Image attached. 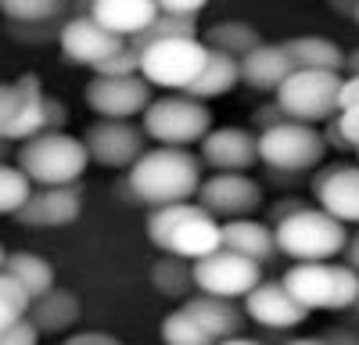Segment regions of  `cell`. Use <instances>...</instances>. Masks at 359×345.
<instances>
[{"mask_svg":"<svg viewBox=\"0 0 359 345\" xmlns=\"http://www.w3.org/2000/svg\"><path fill=\"white\" fill-rule=\"evenodd\" d=\"M284 50L291 58L294 72H338L345 69V54L334 40L327 36H294L284 40Z\"/></svg>","mask_w":359,"mask_h":345,"instance_id":"cell-25","label":"cell"},{"mask_svg":"<svg viewBox=\"0 0 359 345\" xmlns=\"http://www.w3.org/2000/svg\"><path fill=\"white\" fill-rule=\"evenodd\" d=\"M355 22H359V0H355Z\"/></svg>","mask_w":359,"mask_h":345,"instance_id":"cell-52","label":"cell"},{"mask_svg":"<svg viewBox=\"0 0 359 345\" xmlns=\"http://www.w3.org/2000/svg\"><path fill=\"white\" fill-rule=\"evenodd\" d=\"M298 209H306V201H302V198H280V201H277V205H273V223H269V226H277L280 219H287V216H294Z\"/></svg>","mask_w":359,"mask_h":345,"instance_id":"cell-42","label":"cell"},{"mask_svg":"<svg viewBox=\"0 0 359 345\" xmlns=\"http://www.w3.org/2000/svg\"><path fill=\"white\" fill-rule=\"evenodd\" d=\"M284 345H327V341H323V334H320V338H287Z\"/></svg>","mask_w":359,"mask_h":345,"instance_id":"cell-48","label":"cell"},{"mask_svg":"<svg viewBox=\"0 0 359 345\" xmlns=\"http://www.w3.org/2000/svg\"><path fill=\"white\" fill-rule=\"evenodd\" d=\"M4 155H8V140H0V162H4Z\"/></svg>","mask_w":359,"mask_h":345,"instance_id":"cell-50","label":"cell"},{"mask_svg":"<svg viewBox=\"0 0 359 345\" xmlns=\"http://www.w3.org/2000/svg\"><path fill=\"white\" fill-rule=\"evenodd\" d=\"M25 309H29V295L4 270H0V331H8L11 324H18L25 316Z\"/></svg>","mask_w":359,"mask_h":345,"instance_id":"cell-33","label":"cell"},{"mask_svg":"<svg viewBox=\"0 0 359 345\" xmlns=\"http://www.w3.org/2000/svg\"><path fill=\"white\" fill-rule=\"evenodd\" d=\"M334 11H338V15H352V18H355V4H334Z\"/></svg>","mask_w":359,"mask_h":345,"instance_id":"cell-49","label":"cell"},{"mask_svg":"<svg viewBox=\"0 0 359 345\" xmlns=\"http://www.w3.org/2000/svg\"><path fill=\"white\" fill-rule=\"evenodd\" d=\"M184 309L198 320V327L212 338V341H223V338H237L245 327V313L237 309L233 302L226 299H212V295H191L184 302Z\"/></svg>","mask_w":359,"mask_h":345,"instance_id":"cell-23","label":"cell"},{"mask_svg":"<svg viewBox=\"0 0 359 345\" xmlns=\"http://www.w3.org/2000/svg\"><path fill=\"white\" fill-rule=\"evenodd\" d=\"M83 212L79 187H36L29 201L15 212L22 226H69Z\"/></svg>","mask_w":359,"mask_h":345,"instance_id":"cell-18","label":"cell"},{"mask_svg":"<svg viewBox=\"0 0 359 345\" xmlns=\"http://www.w3.org/2000/svg\"><path fill=\"white\" fill-rule=\"evenodd\" d=\"M345 69H348V76H359V50H352L345 58Z\"/></svg>","mask_w":359,"mask_h":345,"instance_id":"cell-47","label":"cell"},{"mask_svg":"<svg viewBox=\"0 0 359 345\" xmlns=\"http://www.w3.org/2000/svg\"><path fill=\"white\" fill-rule=\"evenodd\" d=\"M94 76H140V58L130 47H123L118 54H111L108 62H101L94 69Z\"/></svg>","mask_w":359,"mask_h":345,"instance_id":"cell-34","label":"cell"},{"mask_svg":"<svg viewBox=\"0 0 359 345\" xmlns=\"http://www.w3.org/2000/svg\"><path fill=\"white\" fill-rule=\"evenodd\" d=\"M345 266H352L359 273V234H348V245H345Z\"/></svg>","mask_w":359,"mask_h":345,"instance_id":"cell-45","label":"cell"},{"mask_svg":"<svg viewBox=\"0 0 359 345\" xmlns=\"http://www.w3.org/2000/svg\"><path fill=\"white\" fill-rule=\"evenodd\" d=\"M147 238L165 255L187 259V263H198V259L223 248L219 219L208 216L198 201H180V205L151 209V216H147Z\"/></svg>","mask_w":359,"mask_h":345,"instance_id":"cell-2","label":"cell"},{"mask_svg":"<svg viewBox=\"0 0 359 345\" xmlns=\"http://www.w3.org/2000/svg\"><path fill=\"white\" fill-rule=\"evenodd\" d=\"M65 11L62 0H0V15H4L11 25H50L57 22Z\"/></svg>","mask_w":359,"mask_h":345,"instance_id":"cell-30","label":"cell"},{"mask_svg":"<svg viewBox=\"0 0 359 345\" xmlns=\"http://www.w3.org/2000/svg\"><path fill=\"white\" fill-rule=\"evenodd\" d=\"M15 111H18V86L0 79V140H4L8 126L15 123Z\"/></svg>","mask_w":359,"mask_h":345,"instance_id":"cell-36","label":"cell"},{"mask_svg":"<svg viewBox=\"0 0 359 345\" xmlns=\"http://www.w3.org/2000/svg\"><path fill=\"white\" fill-rule=\"evenodd\" d=\"M86 11H90V4H86L76 18H69V22L62 25V33H57V43H62V50H65L69 62L97 69L101 62H108L111 54L123 50L126 40H118V36L104 33V29H101L94 18H90Z\"/></svg>","mask_w":359,"mask_h":345,"instance_id":"cell-14","label":"cell"},{"mask_svg":"<svg viewBox=\"0 0 359 345\" xmlns=\"http://www.w3.org/2000/svg\"><path fill=\"white\" fill-rule=\"evenodd\" d=\"M219 241L226 252L233 255H245L252 263H269L277 255V241H273V226L262 223V219H230V223H219Z\"/></svg>","mask_w":359,"mask_h":345,"instance_id":"cell-21","label":"cell"},{"mask_svg":"<svg viewBox=\"0 0 359 345\" xmlns=\"http://www.w3.org/2000/svg\"><path fill=\"white\" fill-rule=\"evenodd\" d=\"M194 198L212 219L230 223V219H248L262 205V187L248 172H212V177L201 180Z\"/></svg>","mask_w":359,"mask_h":345,"instance_id":"cell-11","label":"cell"},{"mask_svg":"<svg viewBox=\"0 0 359 345\" xmlns=\"http://www.w3.org/2000/svg\"><path fill=\"white\" fill-rule=\"evenodd\" d=\"M241 83V72H237V62L233 58H226V54H216V50H208V62H205V69H201V76L187 86V97H194V101H212V97H223V94H230L233 86Z\"/></svg>","mask_w":359,"mask_h":345,"instance_id":"cell-28","label":"cell"},{"mask_svg":"<svg viewBox=\"0 0 359 345\" xmlns=\"http://www.w3.org/2000/svg\"><path fill=\"white\" fill-rule=\"evenodd\" d=\"M15 86H18V111H15V123L8 126L4 140H8V144H11V140L25 144V140H33V137L43 133L47 94H43V86H40V79H36L33 72H29V76H18Z\"/></svg>","mask_w":359,"mask_h":345,"instance_id":"cell-24","label":"cell"},{"mask_svg":"<svg viewBox=\"0 0 359 345\" xmlns=\"http://www.w3.org/2000/svg\"><path fill=\"white\" fill-rule=\"evenodd\" d=\"M201 187V158L184 148H151L126 172V194L137 205H180L191 201Z\"/></svg>","mask_w":359,"mask_h":345,"instance_id":"cell-1","label":"cell"},{"mask_svg":"<svg viewBox=\"0 0 359 345\" xmlns=\"http://www.w3.org/2000/svg\"><path fill=\"white\" fill-rule=\"evenodd\" d=\"M4 259H8V252H4V245H0V270H4Z\"/></svg>","mask_w":359,"mask_h":345,"instance_id":"cell-51","label":"cell"},{"mask_svg":"<svg viewBox=\"0 0 359 345\" xmlns=\"http://www.w3.org/2000/svg\"><path fill=\"white\" fill-rule=\"evenodd\" d=\"M36 341H40V331L29 324V316H22L8 331H0V345H36Z\"/></svg>","mask_w":359,"mask_h":345,"instance_id":"cell-37","label":"cell"},{"mask_svg":"<svg viewBox=\"0 0 359 345\" xmlns=\"http://www.w3.org/2000/svg\"><path fill=\"white\" fill-rule=\"evenodd\" d=\"M237 72H241V83L252 86V90L277 94V86L294 72V65H291L284 43H266L262 40L255 50H248L241 62H237Z\"/></svg>","mask_w":359,"mask_h":345,"instance_id":"cell-20","label":"cell"},{"mask_svg":"<svg viewBox=\"0 0 359 345\" xmlns=\"http://www.w3.org/2000/svg\"><path fill=\"white\" fill-rule=\"evenodd\" d=\"M162 341L165 345H216L212 338L198 327V320L184 306H176V309H169L162 316Z\"/></svg>","mask_w":359,"mask_h":345,"instance_id":"cell-31","label":"cell"},{"mask_svg":"<svg viewBox=\"0 0 359 345\" xmlns=\"http://www.w3.org/2000/svg\"><path fill=\"white\" fill-rule=\"evenodd\" d=\"M205 62H208V47L201 40H165L140 54V76L147 79V86L184 94L201 76Z\"/></svg>","mask_w":359,"mask_h":345,"instance_id":"cell-8","label":"cell"},{"mask_svg":"<svg viewBox=\"0 0 359 345\" xmlns=\"http://www.w3.org/2000/svg\"><path fill=\"white\" fill-rule=\"evenodd\" d=\"M355 306H359V302H355Z\"/></svg>","mask_w":359,"mask_h":345,"instance_id":"cell-54","label":"cell"},{"mask_svg":"<svg viewBox=\"0 0 359 345\" xmlns=\"http://www.w3.org/2000/svg\"><path fill=\"white\" fill-rule=\"evenodd\" d=\"M280 284L306 313L348 309L359 302V273L345 263H294Z\"/></svg>","mask_w":359,"mask_h":345,"instance_id":"cell-5","label":"cell"},{"mask_svg":"<svg viewBox=\"0 0 359 345\" xmlns=\"http://www.w3.org/2000/svg\"><path fill=\"white\" fill-rule=\"evenodd\" d=\"M252 123H255L259 133H266V130H273V126H280V123H287V119H284V111L269 101V104H259V108L252 111ZM259 133H255V137H259Z\"/></svg>","mask_w":359,"mask_h":345,"instance_id":"cell-39","label":"cell"},{"mask_svg":"<svg viewBox=\"0 0 359 345\" xmlns=\"http://www.w3.org/2000/svg\"><path fill=\"white\" fill-rule=\"evenodd\" d=\"M201 162L216 172H248L259 162V137L245 126L208 130L201 140Z\"/></svg>","mask_w":359,"mask_h":345,"instance_id":"cell-15","label":"cell"},{"mask_svg":"<svg viewBox=\"0 0 359 345\" xmlns=\"http://www.w3.org/2000/svg\"><path fill=\"white\" fill-rule=\"evenodd\" d=\"M355 155H359V148H355Z\"/></svg>","mask_w":359,"mask_h":345,"instance_id":"cell-53","label":"cell"},{"mask_svg":"<svg viewBox=\"0 0 359 345\" xmlns=\"http://www.w3.org/2000/svg\"><path fill=\"white\" fill-rule=\"evenodd\" d=\"M65 119H69L65 104H62V101H54V97H47V108H43V133H62Z\"/></svg>","mask_w":359,"mask_h":345,"instance_id":"cell-40","label":"cell"},{"mask_svg":"<svg viewBox=\"0 0 359 345\" xmlns=\"http://www.w3.org/2000/svg\"><path fill=\"white\" fill-rule=\"evenodd\" d=\"M306 309L298 306L280 280H259L252 292L245 295V320L269 327V331H291L306 320Z\"/></svg>","mask_w":359,"mask_h":345,"instance_id":"cell-16","label":"cell"},{"mask_svg":"<svg viewBox=\"0 0 359 345\" xmlns=\"http://www.w3.org/2000/svg\"><path fill=\"white\" fill-rule=\"evenodd\" d=\"M323 341H327V345H359V334L341 327V331H327V334H323Z\"/></svg>","mask_w":359,"mask_h":345,"instance_id":"cell-44","label":"cell"},{"mask_svg":"<svg viewBox=\"0 0 359 345\" xmlns=\"http://www.w3.org/2000/svg\"><path fill=\"white\" fill-rule=\"evenodd\" d=\"M144 130L133 123H111V119H97L86 130L83 148L90 155V162H97L104 169H130L140 155H144Z\"/></svg>","mask_w":359,"mask_h":345,"instance_id":"cell-13","label":"cell"},{"mask_svg":"<svg viewBox=\"0 0 359 345\" xmlns=\"http://www.w3.org/2000/svg\"><path fill=\"white\" fill-rule=\"evenodd\" d=\"M316 209L338 223H359V165H331L313 180Z\"/></svg>","mask_w":359,"mask_h":345,"instance_id":"cell-17","label":"cell"},{"mask_svg":"<svg viewBox=\"0 0 359 345\" xmlns=\"http://www.w3.org/2000/svg\"><path fill=\"white\" fill-rule=\"evenodd\" d=\"M216 345H262V341H255V338H245V334H237V338H223V341H216Z\"/></svg>","mask_w":359,"mask_h":345,"instance_id":"cell-46","label":"cell"},{"mask_svg":"<svg viewBox=\"0 0 359 345\" xmlns=\"http://www.w3.org/2000/svg\"><path fill=\"white\" fill-rule=\"evenodd\" d=\"M191 266H194V288L198 292L212 295V299H226V302L245 299L262 280L259 263H252V259H245V255H233L226 248L198 259V263H191Z\"/></svg>","mask_w":359,"mask_h":345,"instance_id":"cell-10","label":"cell"},{"mask_svg":"<svg viewBox=\"0 0 359 345\" xmlns=\"http://www.w3.org/2000/svg\"><path fill=\"white\" fill-rule=\"evenodd\" d=\"M359 104V76H345L341 79V108H355Z\"/></svg>","mask_w":359,"mask_h":345,"instance_id":"cell-43","label":"cell"},{"mask_svg":"<svg viewBox=\"0 0 359 345\" xmlns=\"http://www.w3.org/2000/svg\"><path fill=\"white\" fill-rule=\"evenodd\" d=\"M144 137L155 140L158 148H191V144H201L212 130V111L208 104L187 97V94H165L155 97L144 111Z\"/></svg>","mask_w":359,"mask_h":345,"instance_id":"cell-6","label":"cell"},{"mask_svg":"<svg viewBox=\"0 0 359 345\" xmlns=\"http://www.w3.org/2000/svg\"><path fill=\"white\" fill-rule=\"evenodd\" d=\"M151 101L155 97L144 76H94L86 83V104L111 123L137 119V115L147 111Z\"/></svg>","mask_w":359,"mask_h":345,"instance_id":"cell-12","label":"cell"},{"mask_svg":"<svg viewBox=\"0 0 359 345\" xmlns=\"http://www.w3.org/2000/svg\"><path fill=\"white\" fill-rule=\"evenodd\" d=\"M201 43H205L208 50L226 54V58H233V62H241L248 50H255V47L262 43V36H259V29H255L252 22L226 18V22L208 25V29H205V36H201Z\"/></svg>","mask_w":359,"mask_h":345,"instance_id":"cell-26","label":"cell"},{"mask_svg":"<svg viewBox=\"0 0 359 345\" xmlns=\"http://www.w3.org/2000/svg\"><path fill=\"white\" fill-rule=\"evenodd\" d=\"M65 345H123V341L108 331H79V334L65 338Z\"/></svg>","mask_w":359,"mask_h":345,"instance_id":"cell-41","label":"cell"},{"mask_svg":"<svg viewBox=\"0 0 359 345\" xmlns=\"http://www.w3.org/2000/svg\"><path fill=\"white\" fill-rule=\"evenodd\" d=\"M79 313H83L79 299L72 292H65V288H50L47 295L33 299V302H29V309H25L29 324H33L40 334H62V331L76 327Z\"/></svg>","mask_w":359,"mask_h":345,"instance_id":"cell-22","label":"cell"},{"mask_svg":"<svg viewBox=\"0 0 359 345\" xmlns=\"http://www.w3.org/2000/svg\"><path fill=\"white\" fill-rule=\"evenodd\" d=\"M29 194H33V184L25 180V172L18 165H8V162H0V216H15Z\"/></svg>","mask_w":359,"mask_h":345,"instance_id":"cell-32","label":"cell"},{"mask_svg":"<svg viewBox=\"0 0 359 345\" xmlns=\"http://www.w3.org/2000/svg\"><path fill=\"white\" fill-rule=\"evenodd\" d=\"M86 148L72 133H40L18 148V169L36 187H76L86 172Z\"/></svg>","mask_w":359,"mask_h":345,"instance_id":"cell-4","label":"cell"},{"mask_svg":"<svg viewBox=\"0 0 359 345\" xmlns=\"http://www.w3.org/2000/svg\"><path fill=\"white\" fill-rule=\"evenodd\" d=\"M327 155L323 133L316 126H302V123H280L273 130L259 133V162H266L277 172H306L316 169Z\"/></svg>","mask_w":359,"mask_h":345,"instance_id":"cell-9","label":"cell"},{"mask_svg":"<svg viewBox=\"0 0 359 345\" xmlns=\"http://www.w3.org/2000/svg\"><path fill=\"white\" fill-rule=\"evenodd\" d=\"M331 126L338 130V137L348 144V148H359V104L355 108H341L331 119Z\"/></svg>","mask_w":359,"mask_h":345,"instance_id":"cell-35","label":"cell"},{"mask_svg":"<svg viewBox=\"0 0 359 345\" xmlns=\"http://www.w3.org/2000/svg\"><path fill=\"white\" fill-rule=\"evenodd\" d=\"M104 33L118 40H133L158 18V0H94L86 11Z\"/></svg>","mask_w":359,"mask_h":345,"instance_id":"cell-19","label":"cell"},{"mask_svg":"<svg viewBox=\"0 0 359 345\" xmlns=\"http://www.w3.org/2000/svg\"><path fill=\"white\" fill-rule=\"evenodd\" d=\"M284 119L316 126L331 123L341 111V76L338 72H291L273 94Z\"/></svg>","mask_w":359,"mask_h":345,"instance_id":"cell-7","label":"cell"},{"mask_svg":"<svg viewBox=\"0 0 359 345\" xmlns=\"http://www.w3.org/2000/svg\"><path fill=\"white\" fill-rule=\"evenodd\" d=\"M158 11L162 15H172V18L198 22V15L205 11V0H158Z\"/></svg>","mask_w":359,"mask_h":345,"instance_id":"cell-38","label":"cell"},{"mask_svg":"<svg viewBox=\"0 0 359 345\" xmlns=\"http://www.w3.org/2000/svg\"><path fill=\"white\" fill-rule=\"evenodd\" d=\"M273 241H277V252L294 259V263H331V259L345 252L348 230L323 209L306 205L273 226Z\"/></svg>","mask_w":359,"mask_h":345,"instance_id":"cell-3","label":"cell"},{"mask_svg":"<svg viewBox=\"0 0 359 345\" xmlns=\"http://www.w3.org/2000/svg\"><path fill=\"white\" fill-rule=\"evenodd\" d=\"M151 284L155 292L165 299H191L194 292V266L187 259H176V255H162L158 263L151 266Z\"/></svg>","mask_w":359,"mask_h":345,"instance_id":"cell-29","label":"cell"},{"mask_svg":"<svg viewBox=\"0 0 359 345\" xmlns=\"http://www.w3.org/2000/svg\"><path fill=\"white\" fill-rule=\"evenodd\" d=\"M4 273L29 295V302L47 295L54 288V266L47 263L43 255H36V252H11L4 259Z\"/></svg>","mask_w":359,"mask_h":345,"instance_id":"cell-27","label":"cell"}]
</instances>
